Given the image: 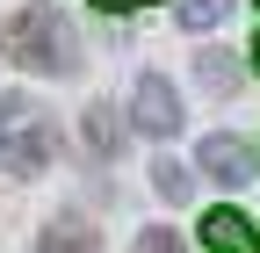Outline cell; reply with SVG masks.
<instances>
[{
    "instance_id": "6da1fadb",
    "label": "cell",
    "mask_w": 260,
    "mask_h": 253,
    "mask_svg": "<svg viewBox=\"0 0 260 253\" xmlns=\"http://www.w3.org/2000/svg\"><path fill=\"white\" fill-rule=\"evenodd\" d=\"M0 51H8L22 73H58V80L80 73V37H73V22L58 8H22L0 29Z\"/></svg>"
},
{
    "instance_id": "7a4b0ae2",
    "label": "cell",
    "mask_w": 260,
    "mask_h": 253,
    "mask_svg": "<svg viewBox=\"0 0 260 253\" xmlns=\"http://www.w3.org/2000/svg\"><path fill=\"white\" fill-rule=\"evenodd\" d=\"M51 152H58V131H51L44 109L15 116V131H0V167H8V174H44Z\"/></svg>"
},
{
    "instance_id": "3957f363",
    "label": "cell",
    "mask_w": 260,
    "mask_h": 253,
    "mask_svg": "<svg viewBox=\"0 0 260 253\" xmlns=\"http://www.w3.org/2000/svg\"><path fill=\"white\" fill-rule=\"evenodd\" d=\"M130 116H138L145 138H174V131H181V94H174V80H167V73H145L138 94H130Z\"/></svg>"
},
{
    "instance_id": "277c9868",
    "label": "cell",
    "mask_w": 260,
    "mask_h": 253,
    "mask_svg": "<svg viewBox=\"0 0 260 253\" xmlns=\"http://www.w3.org/2000/svg\"><path fill=\"white\" fill-rule=\"evenodd\" d=\"M203 174H210L217 188H246V181H253V152L217 131V138H203Z\"/></svg>"
},
{
    "instance_id": "5b68a950",
    "label": "cell",
    "mask_w": 260,
    "mask_h": 253,
    "mask_svg": "<svg viewBox=\"0 0 260 253\" xmlns=\"http://www.w3.org/2000/svg\"><path fill=\"white\" fill-rule=\"evenodd\" d=\"M203 246L210 253H260V239H253V225L239 210H210L203 217Z\"/></svg>"
},
{
    "instance_id": "8992f818",
    "label": "cell",
    "mask_w": 260,
    "mask_h": 253,
    "mask_svg": "<svg viewBox=\"0 0 260 253\" xmlns=\"http://www.w3.org/2000/svg\"><path fill=\"white\" fill-rule=\"evenodd\" d=\"M94 246H102V239H94V225H87V217H73V210L51 217L44 239H37V253H94Z\"/></svg>"
},
{
    "instance_id": "52a82bcc",
    "label": "cell",
    "mask_w": 260,
    "mask_h": 253,
    "mask_svg": "<svg viewBox=\"0 0 260 253\" xmlns=\"http://www.w3.org/2000/svg\"><path fill=\"white\" fill-rule=\"evenodd\" d=\"M195 80H203L210 94H232L239 87V58L232 51H203V58H195Z\"/></svg>"
},
{
    "instance_id": "ba28073f",
    "label": "cell",
    "mask_w": 260,
    "mask_h": 253,
    "mask_svg": "<svg viewBox=\"0 0 260 253\" xmlns=\"http://www.w3.org/2000/svg\"><path fill=\"white\" fill-rule=\"evenodd\" d=\"M152 196H167V203H188L195 196V174L181 160H152Z\"/></svg>"
},
{
    "instance_id": "9c48e42d",
    "label": "cell",
    "mask_w": 260,
    "mask_h": 253,
    "mask_svg": "<svg viewBox=\"0 0 260 253\" xmlns=\"http://www.w3.org/2000/svg\"><path fill=\"white\" fill-rule=\"evenodd\" d=\"M87 145L102 152V160H109V152H123V131H116V109H109V102L87 109Z\"/></svg>"
},
{
    "instance_id": "30bf717a",
    "label": "cell",
    "mask_w": 260,
    "mask_h": 253,
    "mask_svg": "<svg viewBox=\"0 0 260 253\" xmlns=\"http://www.w3.org/2000/svg\"><path fill=\"white\" fill-rule=\"evenodd\" d=\"M224 15H232V0H174V22L181 29H217Z\"/></svg>"
},
{
    "instance_id": "8fae6325",
    "label": "cell",
    "mask_w": 260,
    "mask_h": 253,
    "mask_svg": "<svg viewBox=\"0 0 260 253\" xmlns=\"http://www.w3.org/2000/svg\"><path fill=\"white\" fill-rule=\"evenodd\" d=\"M130 253H188V246H181V232H174V225H145Z\"/></svg>"
},
{
    "instance_id": "7c38bea8",
    "label": "cell",
    "mask_w": 260,
    "mask_h": 253,
    "mask_svg": "<svg viewBox=\"0 0 260 253\" xmlns=\"http://www.w3.org/2000/svg\"><path fill=\"white\" fill-rule=\"evenodd\" d=\"M15 116H29V94H0V131H8Z\"/></svg>"
},
{
    "instance_id": "4fadbf2b",
    "label": "cell",
    "mask_w": 260,
    "mask_h": 253,
    "mask_svg": "<svg viewBox=\"0 0 260 253\" xmlns=\"http://www.w3.org/2000/svg\"><path fill=\"white\" fill-rule=\"evenodd\" d=\"M94 8H109V15H123V8H145V0H94Z\"/></svg>"
},
{
    "instance_id": "5bb4252c",
    "label": "cell",
    "mask_w": 260,
    "mask_h": 253,
    "mask_svg": "<svg viewBox=\"0 0 260 253\" xmlns=\"http://www.w3.org/2000/svg\"><path fill=\"white\" fill-rule=\"evenodd\" d=\"M253 66H260V37H253Z\"/></svg>"
}]
</instances>
